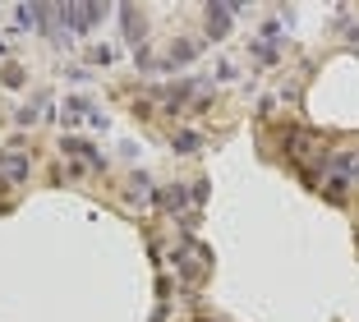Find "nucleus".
I'll return each instance as SVG.
<instances>
[{
    "label": "nucleus",
    "mask_w": 359,
    "mask_h": 322,
    "mask_svg": "<svg viewBox=\"0 0 359 322\" xmlns=\"http://www.w3.org/2000/svg\"><path fill=\"white\" fill-rule=\"evenodd\" d=\"M203 198H208V180H194V185H166L157 194V208L166 217H180L184 226H194L203 212Z\"/></svg>",
    "instance_id": "1"
},
{
    "label": "nucleus",
    "mask_w": 359,
    "mask_h": 322,
    "mask_svg": "<svg viewBox=\"0 0 359 322\" xmlns=\"http://www.w3.org/2000/svg\"><path fill=\"white\" fill-rule=\"evenodd\" d=\"M42 115H46V97H37L32 106H23V111H19V125H37Z\"/></svg>",
    "instance_id": "11"
},
{
    "label": "nucleus",
    "mask_w": 359,
    "mask_h": 322,
    "mask_svg": "<svg viewBox=\"0 0 359 322\" xmlns=\"http://www.w3.org/2000/svg\"><path fill=\"white\" fill-rule=\"evenodd\" d=\"M194 55H198V42H170L166 60H161V69H180V65H189Z\"/></svg>",
    "instance_id": "7"
},
{
    "label": "nucleus",
    "mask_w": 359,
    "mask_h": 322,
    "mask_svg": "<svg viewBox=\"0 0 359 322\" xmlns=\"http://www.w3.org/2000/svg\"><path fill=\"white\" fill-rule=\"evenodd\" d=\"M120 19H125V37H129V42H143V19L134 14V5H125Z\"/></svg>",
    "instance_id": "9"
},
{
    "label": "nucleus",
    "mask_w": 359,
    "mask_h": 322,
    "mask_svg": "<svg viewBox=\"0 0 359 322\" xmlns=\"http://www.w3.org/2000/svg\"><path fill=\"white\" fill-rule=\"evenodd\" d=\"M240 14V5H208V32L222 42L226 32H231V19Z\"/></svg>",
    "instance_id": "5"
},
{
    "label": "nucleus",
    "mask_w": 359,
    "mask_h": 322,
    "mask_svg": "<svg viewBox=\"0 0 359 322\" xmlns=\"http://www.w3.org/2000/svg\"><path fill=\"white\" fill-rule=\"evenodd\" d=\"M116 60V51H111V46H93V65H111Z\"/></svg>",
    "instance_id": "12"
},
{
    "label": "nucleus",
    "mask_w": 359,
    "mask_h": 322,
    "mask_svg": "<svg viewBox=\"0 0 359 322\" xmlns=\"http://www.w3.org/2000/svg\"><path fill=\"white\" fill-rule=\"evenodd\" d=\"M65 125H93V129H106V115L97 111L88 97H65Z\"/></svg>",
    "instance_id": "3"
},
{
    "label": "nucleus",
    "mask_w": 359,
    "mask_h": 322,
    "mask_svg": "<svg viewBox=\"0 0 359 322\" xmlns=\"http://www.w3.org/2000/svg\"><path fill=\"white\" fill-rule=\"evenodd\" d=\"M5 83H10V88H19V83H23V74H19V65H10V69H5Z\"/></svg>",
    "instance_id": "13"
},
{
    "label": "nucleus",
    "mask_w": 359,
    "mask_h": 322,
    "mask_svg": "<svg viewBox=\"0 0 359 322\" xmlns=\"http://www.w3.org/2000/svg\"><path fill=\"white\" fill-rule=\"evenodd\" d=\"M60 152H65V161H69V175H83V170H106L102 147H93L88 138H65Z\"/></svg>",
    "instance_id": "2"
},
{
    "label": "nucleus",
    "mask_w": 359,
    "mask_h": 322,
    "mask_svg": "<svg viewBox=\"0 0 359 322\" xmlns=\"http://www.w3.org/2000/svg\"><path fill=\"white\" fill-rule=\"evenodd\" d=\"M332 175L341 185H359V152H337L332 156Z\"/></svg>",
    "instance_id": "6"
},
{
    "label": "nucleus",
    "mask_w": 359,
    "mask_h": 322,
    "mask_svg": "<svg viewBox=\"0 0 359 322\" xmlns=\"http://www.w3.org/2000/svg\"><path fill=\"white\" fill-rule=\"evenodd\" d=\"M28 180V152H0V185Z\"/></svg>",
    "instance_id": "4"
},
{
    "label": "nucleus",
    "mask_w": 359,
    "mask_h": 322,
    "mask_svg": "<svg viewBox=\"0 0 359 322\" xmlns=\"http://www.w3.org/2000/svg\"><path fill=\"white\" fill-rule=\"evenodd\" d=\"M170 147H175V152H198V147H203V138L194 134V129H180V134L170 138Z\"/></svg>",
    "instance_id": "10"
},
{
    "label": "nucleus",
    "mask_w": 359,
    "mask_h": 322,
    "mask_svg": "<svg viewBox=\"0 0 359 322\" xmlns=\"http://www.w3.org/2000/svg\"><path fill=\"white\" fill-rule=\"evenodd\" d=\"M125 198H129V203H138V208H148V203H152V185H148V175H134V180H129Z\"/></svg>",
    "instance_id": "8"
}]
</instances>
